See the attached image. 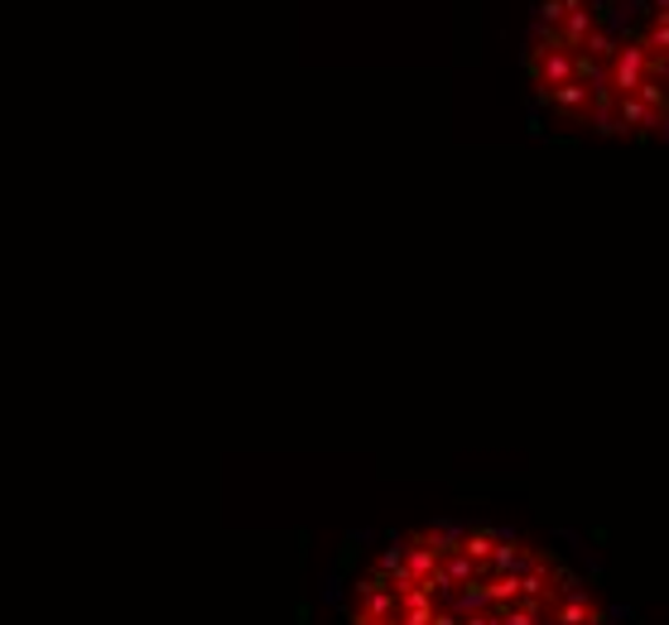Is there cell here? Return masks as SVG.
I'll use <instances>...</instances> for the list:
<instances>
[{
	"instance_id": "obj_1",
	"label": "cell",
	"mask_w": 669,
	"mask_h": 625,
	"mask_svg": "<svg viewBox=\"0 0 669 625\" xmlns=\"http://www.w3.org/2000/svg\"><path fill=\"white\" fill-rule=\"evenodd\" d=\"M352 625H607L554 553L506 529H414L366 568Z\"/></svg>"
},
{
	"instance_id": "obj_2",
	"label": "cell",
	"mask_w": 669,
	"mask_h": 625,
	"mask_svg": "<svg viewBox=\"0 0 669 625\" xmlns=\"http://www.w3.org/2000/svg\"><path fill=\"white\" fill-rule=\"evenodd\" d=\"M646 63H650V49L640 44V34L616 39V53L602 68V83H607L612 97H636L640 83H646Z\"/></svg>"
},
{
	"instance_id": "obj_3",
	"label": "cell",
	"mask_w": 669,
	"mask_h": 625,
	"mask_svg": "<svg viewBox=\"0 0 669 625\" xmlns=\"http://www.w3.org/2000/svg\"><path fill=\"white\" fill-rule=\"evenodd\" d=\"M640 44H646L650 53H660V58H669V15H650L646 30H636Z\"/></svg>"
},
{
	"instance_id": "obj_4",
	"label": "cell",
	"mask_w": 669,
	"mask_h": 625,
	"mask_svg": "<svg viewBox=\"0 0 669 625\" xmlns=\"http://www.w3.org/2000/svg\"><path fill=\"white\" fill-rule=\"evenodd\" d=\"M655 6V15H669V0H650Z\"/></svg>"
}]
</instances>
